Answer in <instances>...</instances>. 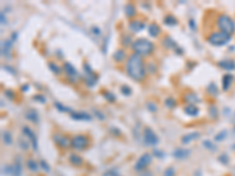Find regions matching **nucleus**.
<instances>
[{
	"instance_id": "393cba45",
	"label": "nucleus",
	"mask_w": 235,
	"mask_h": 176,
	"mask_svg": "<svg viewBox=\"0 0 235 176\" xmlns=\"http://www.w3.org/2000/svg\"><path fill=\"white\" fill-rule=\"evenodd\" d=\"M2 141H4L5 144H7V146L12 144L13 139H12V134L8 130H4L2 132Z\"/></svg>"
},
{
	"instance_id": "9d476101",
	"label": "nucleus",
	"mask_w": 235,
	"mask_h": 176,
	"mask_svg": "<svg viewBox=\"0 0 235 176\" xmlns=\"http://www.w3.org/2000/svg\"><path fill=\"white\" fill-rule=\"evenodd\" d=\"M53 140L61 148H67L68 146H71V140L64 134H55L53 136Z\"/></svg>"
},
{
	"instance_id": "a18cd8bd",
	"label": "nucleus",
	"mask_w": 235,
	"mask_h": 176,
	"mask_svg": "<svg viewBox=\"0 0 235 176\" xmlns=\"http://www.w3.org/2000/svg\"><path fill=\"white\" fill-rule=\"evenodd\" d=\"M174 174H175L174 169H173V168H168V169H166V170H165V174H163V176H174Z\"/></svg>"
},
{
	"instance_id": "3c124183",
	"label": "nucleus",
	"mask_w": 235,
	"mask_h": 176,
	"mask_svg": "<svg viewBox=\"0 0 235 176\" xmlns=\"http://www.w3.org/2000/svg\"><path fill=\"white\" fill-rule=\"evenodd\" d=\"M4 24H7V20H6V17H5L4 12H1V25H4Z\"/></svg>"
},
{
	"instance_id": "5fc2aeb1",
	"label": "nucleus",
	"mask_w": 235,
	"mask_h": 176,
	"mask_svg": "<svg viewBox=\"0 0 235 176\" xmlns=\"http://www.w3.org/2000/svg\"><path fill=\"white\" fill-rule=\"evenodd\" d=\"M17 38H18V33H17V32H15V33L13 32V33H12V39H11V40H12V41H15V40H17Z\"/></svg>"
},
{
	"instance_id": "de8ad7c7",
	"label": "nucleus",
	"mask_w": 235,
	"mask_h": 176,
	"mask_svg": "<svg viewBox=\"0 0 235 176\" xmlns=\"http://www.w3.org/2000/svg\"><path fill=\"white\" fill-rule=\"evenodd\" d=\"M91 32H92V33H94V34H95L96 36H99V35L101 34V31H100V28H99V27H95V26L91 28Z\"/></svg>"
},
{
	"instance_id": "4468645a",
	"label": "nucleus",
	"mask_w": 235,
	"mask_h": 176,
	"mask_svg": "<svg viewBox=\"0 0 235 176\" xmlns=\"http://www.w3.org/2000/svg\"><path fill=\"white\" fill-rule=\"evenodd\" d=\"M183 112H185L188 116H193V118H195V116H198V115L200 114L199 107L195 106V105H186V106L183 107Z\"/></svg>"
},
{
	"instance_id": "2f4dec72",
	"label": "nucleus",
	"mask_w": 235,
	"mask_h": 176,
	"mask_svg": "<svg viewBox=\"0 0 235 176\" xmlns=\"http://www.w3.org/2000/svg\"><path fill=\"white\" fill-rule=\"evenodd\" d=\"M207 92L209 93V94H212V95H216L217 94V92H219V89L216 87V85L212 82V83H209L208 85V87H207Z\"/></svg>"
},
{
	"instance_id": "bb28decb",
	"label": "nucleus",
	"mask_w": 235,
	"mask_h": 176,
	"mask_svg": "<svg viewBox=\"0 0 235 176\" xmlns=\"http://www.w3.org/2000/svg\"><path fill=\"white\" fill-rule=\"evenodd\" d=\"M163 45H165V47H167V48H173V49H176V48H178L176 45H175V42L172 40V38H169V36H166V38H165Z\"/></svg>"
},
{
	"instance_id": "603ef678",
	"label": "nucleus",
	"mask_w": 235,
	"mask_h": 176,
	"mask_svg": "<svg viewBox=\"0 0 235 176\" xmlns=\"http://www.w3.org/2000/svg\"><path fill=\"white\" fill-rule=\"evenodd\" d=\"M95 114H96V116H98V118H100V120H104V119H105V115H101V114H102L101 112H98V110H95Z\"/></svg>"
},
{
	"instance_id": "7c9ffc66",
	"label": "nucleus",
	"mask_w": 235,
	"mask_h": 176,
	"mask_svg": "<svg viewBox=\"0 0 235 176\" xmlns=\"http://www.w3.org/2000/svg\"><path fill=\"white\" fill-rule=\"evenodd\" d=\"M48 67H50V71L54 73V74H59L61 72V67H59L55 62H50L48 64Z\"/></svg>"
},
{
	"instance_id": "c756f323",
	"label": "nucleus",
	"mask_w": 235,
	"mask_h": 176,
	"mask_svg": "<svg viewBox=\"0 0 235 176\" xmlns=\"http://www.w3.org/2000/svg\"><path fill=\"white\" fill-rule=\"evenodd\" d=\"M69 161L73 163L74 165H80L82 163V159L80 157V156H78V155L75 154H72L69 156Z\"/></svg>"
},
{
	"instance_id": "a211bd4d",
	"label": "nucleus",
	"mask_w": 235,
	"mask_h": 176,
	"mask_svg": "<svg viewBox=\"0 0 235 176\" xmlns=\"http://www.w3.org/2000/svg\"><path fill=\"white\" fill-rule=\"evenodd\" d=\"M191 154V150H188V149H181V148H179V149H176L174 153H173V156L175 157V159H179V160H183V159H186V157H188Z\"/></svg>"
},
{
	"instance_id": "5701e85b",
	"label": "nucleus",
	"mask_w": 235,
	"mask_h": 176,
	"mask_svg": "<svg viewBox=\"0 0 235 176\" xmlns=\"http://www.w3.org/2000/svg\"><path fill=\"white\" fill-rule=\"evenodd\" d=\"M185 101L187 102V105H195L196 102L200 101V99L198 98V95L195 93H188L185 95Z\"/></svg>"
},
{
	"instance_id": "e433bc0d",
	"label": "nucleus",
	"mask_w": 235,
	"mask_h": 176,
	"mask_svg": "<svg viewBox=\"0 0 235 176\" xmlns=\"http://www.w3.org/2000/svg\"><path fill=\"white\" fill-rule=\"evenodd\" d=\"M33 101H37V102H40V103H46V98L43 94H35L33 96Z\"/></svg>"
},
{
	"instance_id": "37998d69",
	"label": "nucleus",
	"mask_w": 235,
	"mask_h": 176,
	"mask_svg": "<svg viewBox=\"0 0 235 176\" xmlns=\"http://www.w3.org/2000/svg\"><path fill=\"white\" fill-rule=\"evenodd\" d=\"M40 165H41V168H43L46 173H48V171H50V165L46 163V161L41 160V161H40Z\"/></svg>"
},
{
	"instance_id": "09e8293b",
	"label": "nucleus",
	"mask_w": 235,
	"mask_h": 176,
	"mask_svg": "<svg viewBox=\"0 0 235 176\" xmlns=\"http://www.w3.org/2000/svg\"><path fill=\"white\" fill-rule=\"evenodd\" d=\"M2 68L5 69V71H7V72H10V73H12V74H15L17 72H15V69L14 68H11V66H7V65H4L2 66Z\"/></svg>"
},
{
	"instance_id": "0eeeda50",
	"label": "nucleus",
	"mask_w": 235,
	"mask_h": 176,
	"mask_svg": "<svg viewBox=\"0 0 235 176\" xmlns=\"http://www.w3.org/2000/svg\"><path fill=\"white\" fill-rule=\"evenodd\" d=\"M63 69L66 73V77L69 79L71 82H75L78 79H79V74H78V71L75 69V67L71 64V62H65Z\"/></svg>"
},
{
	"instance_id": "8fccbe9b",
	"label": "nucleus",
	"mask_w": 235,
	"mask_h": 176,
	"mask_svg": "<svg viewBox=\"0 0 235 176\" xmlns=\"http://www.w3.org/2000/svg\"><path fill=\"white\" fill-rule=\"evenodd\" d=\"M224 136H226V132H222V134H219V135H216L215 140H216V141H219V140H222Z\"/></svg>"
},
{
	"instance_id": "7ed1b4c3",
	"label": "nucleus",
	"mask_w": 235,
	"mask_h": 176,
	"mask_svg": "<svg viewBox=\"0 0 235 176\" xmlns=\"http://www.w3.org/2000/svg\"><path fill=\"white\" fill-rule=\"evenodd\" d=\"M217 27L221 30V32H224V33L229 34V35H232L235 32L234 20L229 15H227V14L219 15V18H217Z\"/></svg>"
},
{
	"instance_id": "cd10ccee",
	"label": "nucleus",
	"mask_w": 235,
	"mask_h": 176,
	"mask_svg": "<svg viewBox=\"0 0 235 176\" xmlns=\"http://www.w3.org/2000/svg\"><path fill=\"white\" fill-rule=\"evenodd\" d=\"M146 108L150 110V113H155V112H158V105L154 101H147L146 102Z\"/></svg>"
},
{
	"instance_id": "72a5a7b5",
	"label": "nucleus",
	"mask_w": 235,
	"mask_h": 176,
	"mask_svg": "<svg viewBox=\"0 0 235 176\" xmlns=\"http://www.w3.org/2000/svg\"><path fill=\"white\" fill-rule=\"evenodd\" d=\"M165 105L168 107V108H175L176 107V101L174 100V98H167L165 100Z\"/></svg>"
},
{
	"instance_id": "dca6fc26",
	"label": "nucleus",
	"mask_w": 235,
	"mask_h": 176,
	"mask_svg": "<svg viewBox=\"0 0 235 176\" xmlns=\"http://www.w3.org/2000/svg\"><path fill=\"white\" fill-rule=\"evenodd\" d=\"M199 136H200V134H199L198 132L186 134V135H183V136L181 137V143L182 144H188L189 142H192V141H194V140H196Z\"/></svg>"
},
{
	"instance_id": "b1692460",
	"label": "nucleus",
	"mask_w": 235,
	"mask_h": 176,
	"mask_svg": "<svg viewBox=\"0 0 235 176\" xmlns=\"http://www.w3.org/2000/svg\"><path fill=\"white\" fill-rule=\"evenodd\" d=\"M163 22H165V25H167V26H176L179 22H178V19L174 17V15H172V14H168V15H166L165 18H163Z\"/></svg>"
},
{
	"instance_id": "1a4fd4ad",
	"label": "nucleus",
	"mask_w": 235,
	"mask_h": 176,
	"mask_svg": "<svg viewBox=\"0 0 235 176\" xmlns=\"http://www.w3.org/2000/svg\"><path fill=\"white\" fill-rule=\"evenodd\" d=\"M12 47H13V41H12V40H10V39L2 40V41H1V55L10 59L11 52H12Z\"/></svg>"
},
{
	"instance_id": "c9c22d12",
	"label": "nucleus",
	"mask_w": 235,
	"mask_h": 176,
	"mask_svg": "<svg viewBox=\"0 0 235 176\" xmlns=\"http://www.w3.org/2000/svg\"><path fill=\"white\" fill-rule=\"evenodd\" d=\"M120 90H121V93L125 95V96H129L130 94H132V89H130V87H128V86H121V88H120Z\"/></svg>"
},
{
	"instance_id": "58836bf2",
	"label": "nucleus",
	"mask_w": 235,
	"mask_h": 176,
	"mask_svg": "<svg viewBox=\"0 0 235 176\" xmlns=\"http://www.w3.org/2000/svg\"><path fill=\"white\" fill-rule=\"evenodd\" d=\"M27 165H28V168H30L32 171H37V170H38V165L35 163V161H34V160H28Z\"/></svg>"
},
{
	"instance_id": "f3484780",
	"label": "nucleus",
	"mask_w": 235,
	"mask_h": 176,
	"mask_svg": "<svg viewBox=\"0 0 235 176\" xmlns=\"http://www.w3.org/2000/svg\"><path fill=\"white\" fill-rule=\"evenodd\" d=\"M217 65L224 68V69H227V71H233L235 69V62L230 59H226V60H222V61H219Z\"/></svg>"
},
{
	"instance_id": "a19ab883",
	"label": "nucleus",
	"mask_w": 235,
	"mask_h": 176,
	"mask_svg": "<svg viewBox=\"0 0 235 176\" xmlns=\"http://www.w3.org/2000/svg\"><path fill=\"white\" fill-rule=\"evenodd\" d=\"M121 42H122V45L126 47V46H128V45H130V36H128V35H125L124 36V39L121 40Z\"/></svg>"
},
{
	"instance_id": "412c9836",
	"label": "nucleus",
	"mask_w": 235,
	"mask_h": 176,
	"mask_svg": "<svg viewBox=\"0 0 235 176\" xmlns=\"http://www.w3.org/2000/svg\"><path fill=\"white\" fill-rule=\"evenodd\" d=\"M26 119L32 121L33 123H38L39 122V114L35 109H30L26 113Z\"/></svg>"
},
{
	"instance_id": "2eb2a0df",
	"label": "nucleus",
	"mask_w": 235,
	"mask_h": 176,
	"mask_svg": "<svg viewBox=\"0 0 235 176\" xmlns=\"http://www.w3.org/2000/svg\"><path fill=\"white\" fill-rule=\"evenodd\" d=\"M148 34H150L152 38H158L161 34V27L158 24L152 22L150 26H148Z\"/></svg>"
},
{
	"instance_id": "f8f14e48",
	"label": "nucleus",
	"mask_w": 235,
	"mask_h": 176,
	"mask_svg": "<svg viewBox=\"0 0 235 176\" xmlns=\"http://www.w3.org/2000/svg\"><path fill=\"white\" fill-rule=\"evenodd\" d=\"M69 116L76 121H91L92 120L91 114H88L86 112H72L69 114Z\"/></svg>"
},
{
	"instance_id": "f257e3e1",
	"label": "nucleus",
	"mask_w": 235,
	"mask_h": 176,
	"mask_svg": "<svg viewBox=\"0 0 235 176\" xmlns=\"http://www.w3.org/2000/svg\"><path fill=\"white\" fill-rule=\"evenodd\" d=\"M126 72L130 79L134 81H142L146 77V66L140 55L132 53L129 55L127 64H126Z\"/></svg>"
},
{
	"instance_id": "ea45409f",
	"label": "nucleus",
	"mask_w": 235,
	"mask_h": 176,
	"mask_svg": "<svg viewBox=\"0 0 235 176\" xmlns=\"http://www.w3.org/2000/svg\"><path fill=\"white\" fill-rule=\"evenodd\" d=\"M4 93H5V95H6V96H7L8 99L13 100L14 98H15V93H14V92H13L12 89H6V90H5Z\"/></svg>"
},
{
	"instance_id": "20e7f679",
	"label": "nucleus",
	"mask_w": 235,
	"mask_h": 176,
	"mask_svg": "<svg viewBox=\"0 0 235 176\" xmlns=\"http://www.w3.org/2000/svg\"><path fill=\"white\" fill-rule=\"evenodd\" d=\"M232 35L224 33V32H214L208 36V42L213 46H224L226 45L229 40H230Z\"/></svg>"
},
{
	"instance_id": "6e6552de",
	"label": "nucleus",
	"mask_w": 235,
	"mask_h": 176,
	"mask_svg": "<svg viewBox=\"0 0 235 176\" xmlns=\"http://www.w3.org/2000/svg\"><path fill=\"white\" fill-rule=\"evenodd\" d=\"M150 161H152V157H150V155L148 153H146V154H143L141 157H140L139 160L137 161V163H135V170H138V171H141L142 169H145L147 165L150 163Z\"/></svg>"
},
{
	"instance_id": "39448f33",
	"label": "nucleus",
	"mask_w": 235,
	"mask_h": 176,
	"mask_svg": "<svg viewBox=\"0 0 235 176\" xmlns=\"http://www.w3.org/2000/svg\"><path fill=\"white\" fill-rule=\"evenodd\" d=\"M88 143H89L88 137L85 136V135H75L74 137L71 140V146L74 149H78V150H84L88 146Z\"/></svg>"
},
{
	"instance_id": "ddd939ff",
	"label": "nucleus",
	"mask_w": 235,
	"mask_h": 176,
	"mask_svg": "<svg viewBox=\"0 0 235 176\" xmlns=\"http://www.w3.org/2000/svg\"><path fill=\"white\" fill-rule=\"evenodd\" d=\"M22 133H24L26 136H28V137H30L33 148H34V149H37V148H38V142H37V137H35V134H34V132H33L30 127L25 126V127L22 128Z\"/></svg>"
},
{
	"instance_id": "c03bdc74",
	"label": "nucleus",
	"mask_w": 235,
	"mask_h": 176,
	"mask_svg": "<svg viewBox=\"0 0 235 176\" xmlns=\"http://www.w3.org/2000/svg\"><path fill=\"white\" fill-rule=\"evenodd\" d=\"M203 146H204V147H207L208 149H215V146H214V144L211 142V141H208V140L203 141Z\"/></svg>"
},
{
	"instance_id": "49530a36",
	"label": "nucleus",
	"mask_w": 235,
	"mask_h": 176,
	"mask_svg": "<svg viewBox=\"0 0 235 176\" xmlns=\"http://www.w3.org/2000/svg\"><path fill=\"white\" fill-rule=\"evenodd\" d=\"M146 69H150V73H154L156 71V65H154V64H147Z\"/></svg>"
},
{
	"instance_id": "864d4df0",
	"label": "nucleus",
	"mask_w": 235,
	"mask_h": 176,
	"mask_svg": "<svg viewBox=\"0 0 235 176\" xmlns=\"http://www.w3.org/2000/svg\"><path fill=\"white\" fill-rule=\"evenodd\" d=\"M28 89H30V86L28 85H22L21 86V92H28Z\"/></svg>"
},
{
	"instance_id": "4c0bfd02",
	"label": "nucleus",
	"mask_w": 235,
	"mask_h": 176,
	"mask_svg": "<svg viewBox=\"0 0 235 176\" xmlns=\"http://www.w3.org/2000/svg\"><path fill=\"white\" fill-rule=\"evenodd\" d=\"M84 71L86 72V75H91V74H93V73H94V72H93V69H92V67H91V65H89L87 61L84 62Z\"/></svg>"
},
{
	"instance_id": "6ab92c4d",
	"label": "nucleus",
	"mask_w": 235,
	"mask_h": 176,
	"mask_svg": "<svg viewBox=\"0 0 235 176\" xmlns=\"http://www.w3.org/2000/svg\"><path fill=\"white\" fill-rule=\"evenodd\" d=\"M126 58H127V55H126V51H125L124 48H119L118 51L114 52V54H113V59H114V61H117V62L124 61Z\"/></svg>"
},
{
	"instance_id": "f704fd0d",
	"label": "nucleus",
	"mask_w": 235,
	"mask_h": 176,
	"mask_svg": "<svg viewBox=\"0 0 235 176\" xmlns=\"http://www.w3.org/2000/svg\"><path fill=\"white\" fill-rule=\"evenodd\" d=\"M208 112H209V115L213 118V119H215V118H217V114H219V110H217V108L214 106V105H212V106H209V109H208Z\"/></svg>"
},
{
	"instance_id": "a878e982",
	"label": "nucleus",
	"mask_w": 235,
	"mask_h": 176,
	"mask_svg": "<svg viewBox=\"0 0 235 176\" xmlns=\"http://www.w3.org/2000/svg\"><path fill=\"white\" fill-rule=\"evenodd\" d=\"M54 107H55L56 109L59 110L60 113H66V112H68V113H72V112H73V110L71 109V108L66 107L65 105L60 103V102H54Z\"/></svg>"
},
{
	"instance_id": "f03ea898",
	"label": "nucleus",
	"mask_w": 235,
	"mask_h": 176,
	"mask_svg": "<svg viewBox=\"0 0 235 176\" xmlns=\"http://www.w3.org/2000/svg\"><path fill=\"white\" fill-rule=\"evenodd\" d=\"M132 49H133V53L140 55V56H148L150 55L154 49H155V46L154 44L148 40V39H145V38H139L137 39L135 41H133L132 44Z\"/></svg>"
},
{
	"instance_id": "79ce46f5",
	"label": "nucleus",
	"mask_w": 235,
	"mask_h": 176,
	"mask_svg": "<svg viewBox=\"0 0 235 176\" xmlns=\"http://www.w3.org/2000/svg\"><path fill=\"white\" fill-rule=\"evenodd\" d=\"M188 25H189V28L192 31H196V22H195L194 19H189L188 20Z\"/></svg>"
},
{
	"instance_id": "423d86ee",
	"label": "nucleus",
	"mask_w": 235,
	"mask_h": 176,
	"mask_svg": "<svg viewBox=\"0 0 235 176\" xmlns=\"http://www.w3.org/2000/svg\"><path fill=\"white\" fill-rule=\"evenodd\" d=\"M143 141L147 146H155L159 142V137L150 127H146L143 130Z\"/></svg>"
},
{
	"instance_id": "c85d7f7f",
	"label": "nucleus",
	"mask_w": 235,
	"mask_h": 176,
	"mask_svg": "<svg viewBox=\"0 0 235 176\" xmlns=\"http://www.w3.org/2000/svg\"><path fill=\"white\" fill-rule=\"evenodd\" d=\"M101 93L104 94V98H105V99H106L108 102H114V101H115V99H117V98H115V95H114L113 93L108 92V90H102Z\"/></svg>"
},
{
	"instance_id": "473e14b6",
	"label": "nucleus",
	"mask_w": 235,
	"mask_h": 176,
	"mask_svg": "<svg viewBox=\"0 0 235 176\" xmlns=\"http://www.w3.org/2000/svg\"><path fill=\"white\" fill-rule=\"evenodd\" d=\"M13 173H14L15 176L21 175V163H20V161H17L15 162V165L13 167Z\"/></svg>"
},
{
	"instance_id": "9b49d317",
	"label": "nucleus",
	"mask_w": 235,
	"mask_h": 176,
	"mask_svg": "<svg viewBox=\"0 0 235 176\" xmlns=\"http://www.w3.org/2000/svg\"><path fill=\"white\" fill-rule=\"evenodd\" d=\"M129 30L133 32V33H139L141 31L145 30L146 27V24L141 20H138V19H134V20H130L128 25Z\"/></svg>"
},
{
	"instance_id": "aec40b11",
	"label": "nucleus",
	"mask_w": 235,
	"mask_h": 176,
	"mask_svg": "<svg viewBox=\"0 0 235 176\" xmlns=\"http://www.w3.org/2000/svg\"><path fill=\"white\" fill-rule=\"evenodd\" d=\"M125 14L127 18H133L135 14H137V8L134 6V4L132 2H127L126 6H125Z\"/></svg>"
},
{
	"instance_id": "4be33fe9",
	"label": "nucleus",
	"mask_w": 235,
	"mask_h": 176,
	"mask_svg": "<svg viewBox=\"0 0 235 176\" xmlns=\"http://www.w3.org/2000/svg\"><path fill=\"white\" fill-rule=\"evenodd\" d=\"M233 82V75L232 74H226L222 77V89L224 90H228L230 85Z\"/></svg>"
}]
</instances>
